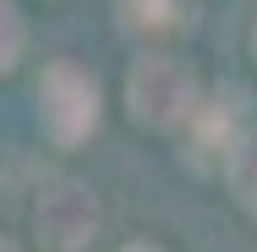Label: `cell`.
I'll use <instances>...</instances> for the list:
<instances>
[{"mask_svg":"<svg viewBox=\"0 0 257 252\" xmlns=\"http://www.w3.org/2000/svg\"><path fill=\"white\" fill-rule=\"evenodd\" d=\"M39 230L50 236L55 247H82L93 236V198L82 187H71V181L50 187L39 198Z\"/></svg>","mask_w":257,"mask_h":252,"instance_id":"3","label":"cell"},{"mask_svg":"<svg viewBox=\"0 0 257 252\" xmlns=\"http://www.w3.org/2000/svg\"><path fill=\"white\" fill-rule=\"evenodd\" d=\"M235 187L246 192V203H257V143H252V153L235 164Z\"/></svg>","mask_w":257,"mask_h":252,"instance_id":"6","label":"cell"},{"mask_svg":"<svg viewBox=\"0 0 257 252\" xmlns=\"http://www.w3.org/2000/svg\"><path fill=\"white\" fill-rule=\"evenodd\" d=\"M120 6H126V22H137V28H170L181 17L175 0H120Z\"/></svg>","mask_w":257,"mask_h":252,"instance_id":"4","label":"cell"},{"mask_svg":"<svg viewBox=\"0 0 257 252\" xmlns=\"http://www.w3.org/2000/svg\"><path fill=\"white\" fill-rule=\"evenodd\" d=\"M0 252H11V247H6V241H0Z\"/></svg>","mask_w":257,"mask_h":252,"instance_id":"7","label":"cell"},{"mask_svg":"<svg viewBox=\"0 0 257 252\" xmlns=\"http://www.w3.org/2000/svg\"><path fill=\"white\" fill-rule=\"evenodd\" d=\"M132 104L137 115L148 121H175L186 104H192V77L175 66V60H143L132 71Z\"/></svg>","mask_w":257,"mask_h":252,"instance_id":"2","label":"cell"},{"mask_svg":"<svg viewBox=\"0 0 257 252\" xmlns=\"http://www.w3.org/2000/svg\"><path fill=\"white\" fill-rule=\"evenodd\" d=\"M44 121L55 126V137L77 143L82 132H93L99 121V88L77 71V66H55L44 82Z\"/></svg>","mask_w":257,"mask_h":252,"instance_id":"1","label":"cell"},{"mask_svg":"<svg viewBox=\"0 0 257 252\" xmlns=\"http://www.w3.org/2000/svg\"><path fill=\"white\" fill-rule=\"evenodd\" d=\"M17 50H22V28H17V11L0 0V71L17 60Z\"/></svg>","mask_w":257,"mask_h":252,"instance_id":"5","label":"cell"}]
</instances>
